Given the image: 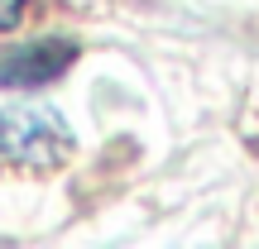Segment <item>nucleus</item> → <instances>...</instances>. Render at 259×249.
Returning a JSON list of instances; mask_svg holds the SVG:
<instances>
[{
  "mask_svg": "<svg viewBox=\"0 0 259 249\" xmlns=\"http://www.w3.org/2000/svg\"><path fill=\"white\" fill-rule=\"evenodd\" d=\"M77 139L53 106H5L0 111V163L53 173L72 158Z\"/></svg>",
  "mask_w": 259,
  "mask_h": 249,
  "instance_id": "f257e3e1",
  "label": "nucleus"
},
{
  "mask_svg": "<svg viewBox=\"0 0 259 249\" xmlns=\"http://www.w3.org/2000/svg\"><path fill=\"white\" fill-rule=\"evenodd\" d=\"M77 63V43L72 38H29V43L10 48L5 58H0V86H24V91H34V86H48L58 82V77L67 72V67Z\"/></svg>",
  "mask_w": 259,
  "mask_h": 249,
  "instance_id": "f03ea898",
  "label": "nucleus"
},
{
  "mask_svg": "<svg viewBox=\"0 0 259 249\" xmlns=\"http://www.w3.org/2000/svg\"><path fill=\"white\" fill-rule=\"evenodd\" d=\"M24 10H29V0H0V34H10L24 19Z\"/></svg>",
  "mask_w": 259,
  "mask_h": 249,
  "instance_id": "7ed1b4c3",
  "label": "nucleus"
}]
</instances>
